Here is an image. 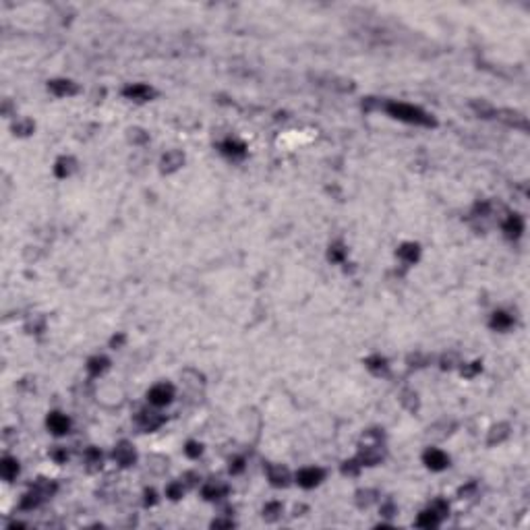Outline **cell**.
<instances>
[{"instance_id":"1","label":"cell","mask_w":530,"mask_h":530,"mask_svg":"<svg viewBox=\"0 0 530 530\" xmlns=\"http://www.w3.org/2000/svg\"><path fill=\"white\" fill-rule=\"evenodd\" d=\"M387 112L392 114L394 118H400V120H406V122H412V124H423V127H431V124H435L433 118L427 116L421 108H414V106H408V104H387Z\"/></svg>"},{"instance_id":"2","label":"cell","mask_w":530,"mask_h":530,"mask_svg":"<svg viewBox=\"0 0 530 530\" xmlns=\"http://www.w3.org/2000/svg\"><path fill=\"white\" fill-rule=\"evenodd\" d=\"M147 398L153 406H166L168 402H172L174 398V387L168 385V383H160V385H153L149 392H147Z\"/></svg>"},{"instance_id":"3","label":"cell","mask_w":530,"mask_h":530,"mask_svg":"<svg viewBox=\"0 0 530 530\" xmlns=\"http://www.w3.org/2000/svg\"><path fill=\"white\" fill-rule=\"evenodd\" d=\"M321 481H323V470H319V468H304L296 474V483L300 487H304V489L317 487Z\"/></svg>"},{"instance_id":"4","label":"cell","mask_w":530,"mask_h":530,"mask_svg":"<svg viewBox=\"0 0 530 530\" xmlns=\"http://www.w3.org/2000/svg\"><path fill=\"white\" fill-rule=\"evenodd\" d=\"M48 429L54 435H64V433H68V429H71V421L60 412H52L48 416Z\"/></svg>"},{"instance_id":"5","label":"cell","mask_w":530,"mask_h":530,"mask_svg":"<svg viewBox=\"0 0 530 530\" xmlns=\"http://www.w3.org/2000/svg\"><path fill=\"white\" fill-rule=\"evenodd\" d=\"M137 423L141 425V429H145V431H156L164 423V416L158 414V412H153V410H143V412H139Z\"/></svg>"},{"instance_id":"6","label":"cell","mask_w":530,"mask_h":530,"mask_svg":"<svg viewBox=\"0 0 530 530\" xmlns=\"http://www.w3.org/2000/svg\"><path fill=\"white\" fill-rule=\"evenodd\" d=\"M425 464L431 470H443L445 466L450 464V458L445 456L443 452H439V450H427L425 452Z\"/></svg>"},{"instance_id":"7","label":"cell","mask_w":530,"mask_h":530,"mask_svg":"<svg viewBox=\"0 0 530 530\" xmlns=\"http://www.w3.org/2000/svg\"><path fill=\"white\" fill-rule=\"evenodd\" d=\"M114 460L120 466H131L135 462V450L131 448L129 443H120V445H116V450H114Z\"/></svg>"},{"instance_id":"8","label":"cell","mask_w":530,"mask_h":530,"mask_svg":"<svg viewBox=\"0 0 530 530\" xmlns=\"http://www.w3.org/2000/svg\"><path fill=\"white\" fill-rule=\"evenodd\" d=\"M381 450H379V445H365V448L360 450V456L358 460L362 464H367V466H373V464H377L379 460H381Z\"/></svg>"},{"instance_id":"9","label":"cell","mask_w":530,"mask_h":530,"mask_svg":"<svg viewBox=\"0 0 530 530\" xmlns=\"http://www.w3.org/2000/svg\"><path fill=\"white\" fill-rule=\"evenodd\" d=\"M183 162H185V156L180 151H168L162 158V170L164 172H174L178 166H183Z\"/></svg>"},{"instance_id":"10","label":"cell","mask_w":530,"mask_h":530,"mask_svg":"<svg viewBox=\"0 0 530 530\" xmlns=\"http://www.w3.org/2000/svg\"><path fill=\"white\" fill-rule=\"evenodd\" d=\"M524 230V222L520 216H510L506 220V224H504V232L510 236V239H518V236L522 234Z\"/></svg>"},{"instance_id":"11","label":"cell","mask_w":530,"mask_h":530,"mask_svg":"<svg viewBox=\"0 0 530 530\" xmlns=\"http://www.w3.org/2000/svg\"><path fill=\"white\" fill-rule=\"evenodd\" d=\"M124 95L131 97V100H149V97L153 95V91L147 87V85H129V87H124Z\"/></svg>"},{"instance_id":"12","label":"cell","mask_w":530,"mask_h":530,"mask_svg":"<svg viewBox=\"0 0 530 530\" xmlns=\"http://www.w3.org/2000/svg\"><path fill=\"white\" fill-rule=\"evenodd\" d=\"M228 493V487L224 483H207L203 487V497L205 499H220Z\"/></svg>"},{"instance_id":"13","label":"cell","mask_w":530,"mask_h":530,"mask_svg":"<svg viewBox=\"0 0 530 530\" xmlns=\"http://www.w3.org/2000/svg\"><path fill=\"white\" fill-rule=\"evenodd\" d=\"M50 89L56 93V95H73L77 91L75 83L73 81H64V79H56V81H50Z\"/></svg>"},{"instance_id":"14","label":"cell","mask_w":530,"mask_h":530,"mask_svg":"<svg viewBox=\"0 0 530 530\" xmlns=\"http://www.w3.org/2000/svg\"><path fill=\"white\" fill-rule=\"evenodd\" d=\"M441 522V518L439 516L433 512V510H427V512H423L421 516H418V520H416V526H421V528H435L437 524Z\"/></svg>"},{"instance_id":"15","label":"cell","mask_w":530,"mask_h":530,"mask_svg":"<svg viewBox=\"0 0 530 530\" xmlns=\"http://www.w3.org/2000/svg\"><path fill=\"white\" fill-rule=\"evenodd\" d=\"M267 474H269V481H271L275 487H284V485L288 483V470L282 468V466H269Z\"/></svg>"},{"instance_id":"16","label":"cell","mask_w":530,"mask_h":530,"mask_svg":"<svg viewBox=\"0 0 530 530\" xmlns=\"http://www.w3.org/2000/svg\"><path fill=\"white\" fill-rule=\"evenodd\" d=\"M41 499H46V497L41 495V493L35 489V487H33V489H31L29 493H27V495L23 497V501H21V508H23V510H33V508H37V506L41 504Z\"/></svg>"},{"instance_id":"17","label":"cell","mask_w":530,"mask_h":530,"mask_svg":"<svg viewBox=\"0 0 530 530\" xmlns=\"http://www.w3.org/2000/svg\"><path fill=\"white\" fill-rule=\"evenodd\" d=\"M398 255H400V259H404L406 263H414L418 259V245H412V243L402 245L398 249Z\"/></svg>"},{"instance_id":"18","label":"cell","mask_w":530,"mask_h":530,"mask_svg":"<svg viewBox=\"0 0 530 530\" xmlns=\"http://www.w3.org/2000/svg\"><path fill=\"white\" fill-rule=\"evenodd\" d=\"M0 468H2V477H4L6 481L15 479V477H17V472H19L17 460H12V458H4V460H2V464H0Z\"/></svg>"},{"instance_id":"19","label":"cell","mask_w":530,"mask_h":530,"mask_svg":"<svg viewBox=\"0 0 530 530\" xmlns=\"http://www.w3.org/2000/svg\"><path fill=\"white\" fill-rule=\"evenodd\" d=\"M222 151L226 153V156H232V158H241L245 156V145L239 143V141H232V139H228V141L222 145Z\"/></svg>"},{"instance_id":"20","label":"cell","mask_w":530,"mask_h":530,"mask_svg":"<svg viewBox=\"0 0 530 530\" xmlns=\"http://www.w3.org/2000/svg\"><path fill=\"white\" fill-rule=\"evenodd\" d=\"M512 323H514V319L508 313H504V311H497L493 315V319H491V325L495 329H508V327H512Z\"/></svg>"},{"instance_id":"21","label":"cell","mask_w":530,"mask_h":530,"mask_svg":"<svg viewBox=\"0 0 530 530\" xmlns=\"http://www.w3.org/2000/svg\"><path fill=\"white\" fill-rule=\"evenodd\" d=\"M108 369V358L106 356H93V358H89V362H87V371L91 373V375H100L102 371H106Z\"/></svg>"},{"instance_id":"22","label":"cell","mask_w":530,"mask_h":530,"mask_svg":"<svg viewBox=\"0 0 530 530\" xmlns=\"http://www.w3.org/2000/svg\"><path fill=\"white\" fill-rule=\"evenodd\" d=\"M71 170H73V160L71 158H60L56 162V168H54V172H56L58 178L68 176V174H71Z\"/></svg>"},{"instance_id":"23","label":"cell","mask_w":530,"mask_h":530,"mask_svg":"<svg viewBox=\"0 0 530 530\" xmlns=\"http://www.w3.org/2000/svg\"><path fill=\"white\" fill-rule=\"evenodd\" d=\"M367 367L373 373H383L387 369V360L383 356H371V358H367Z\"/></svg>"},{"instance_id":"24","label":"cell","mask_w":530,"mask_h":530,"mask_svg":"<svg viewBox=\"0 0 530 530\" xmlns=\"http://www.w3.org/2000/svg\"><path fill=\"white\" fill-rule=\"evenodd\" d=\"M506 116H499V118H504L508 124H514V127H520V129H526V118L518 112H504Z\"/></svg>"},{"instance_id":"25","label":"cell","mask_w":530,"mask_h":530,"mask_svg":"<svg viewBox=\"0 0 530 530\" xmlns=\"http://www.w3.org/2000/svg\"><path fill=\"white\" fill-rule=\"evenodd\" d=\"M183 493H185L183 483H172V485H168V489H166V495H168L170 499H180Z\"/></svg>"},{"instance_id":"26","label":"cell","mask_w":530,"mask_h":530,"mask_svg":"<svg viewBox=\"0 0 530 530\" xmlns=\"http://www.w3.org/2000/svg\"><path fill=\"white\" fill-rule=\"evenodd\" d=\"M282 512V506L280 504H269V506H265V510H263V516L267 520H275L277 518V514Z\"/></svg>"},{"instance_id":"27","label":"cell","mask_w":530,"mask_h":530,"mask_svg":"<svg viewBox=\"0 0 530 530\" xmlns=\"http://www.w3.org/2000/svg\"><path fill=\"white\" fill-rule=\"evenodd\" d=\"M31 131H33L31 120H21L15 124V133H19V135H29Z\"/></svg>"},{"instance_id":"28","label":"cell","mask_w":530,"mask_h":530,"mask_svg":"<svg viewBox=\"0 0 530 530\" xmlns=\"http://www.w3.org/2000/svg\"><path fill=\"white\" fill-rule=\"evenodd\" d=\"M85 458H87V464H93V466H97V464L102 462V454L97 452V450H87Z\"/></svg>"},{"instance_id":"29","label":"cell","mask_w":530,"mask_h":530,"mask_svg":"<svg viewBox=\"0 0 530 530\" xmlns=\"http://www.w3.org/2000/svg\"><path fill=\"white\" fill-rule=\"evenodd\" d=\"M506 427H495L493 429V433H491V437H489V443H495V441H501L504 439L506 435H508V431H504Z\"/></svg>"},{"instance_id":"30","label":"cell","mask_w":530,"mask_h":530,"mask_svg":"<svg viewBox=\"0 0 530 530\" xmlns=\"http://www.w3.org/2000/svg\"><path fill=\"white\" fill-rule=\"evenodd\" d=\"M185 452H187V456H191V458H197V456L201 454V445H199V443H195V441H191V443H187Z\"/></svg>"},{"instance_id":"31","label":"cell","mask_w":530,"mask_h":530,"mask_svg":"<svg viewBox=\"0 0 530 530\" xmlns=\"http://www.w3.org/2000/svg\"><path fill=\"white\" fill-rule=\"evenodd\" d=\"M344 255H346V253H344V249H342V247H331V249H329V259H331V261H342Z\"/></svg>"},{"instance_id":"32","label":"cell","mask_w":530,"mask_h":530,"mask_svg":"<svg viewBox=\"0 0 530 530\" xmlns=\"http://www.w3.org/2000/svg\"><path fill=\"white\" fill-rule=\"evenodd\" d=\"M212 526H214V528H222V526H224V528H230V526H232V520H216Z\"/></svg>"},{"instance_id":"33","label":"cell","mask_w":530,"mask_h":530,"mask_svg":"<svg viewBox=\"0 0 530 530\" xmlns=\"http://www.w3.org/2000/svg\"><path fill=\"white\" fill-rule=\"evenodd\" d=\"M243 470V460H234V464H230V472H241Z\"/></svg>"},{"instance_id":"34","label":"cell","mask_w":530,"mask_h":530,"mask_svg":"<svg viewBox=\"0 0 530 530\" xmlns=\"http://www.w3.org/2000/svg\"><path fill=\"white\" fill-rule=\"evenodd\" d=\"M354 464H356V462H346V466H344V472H346V474H356V470H358V468H356Z\"/></svg>"},{"instance_id":"35","label":"cell","mask_w":530,"mask_h":530,"mask_svg":"<svg viewBox=\"0 0 530 530\" xmlns=\"http://www.w3.org/2000/svg\"><path fill=\"white\" fill-rule=\"evenodd\" d=\"M52 458L56 460V462H62V460H66V454H64V452H54Z\"/></svg>"},{"instance_id":"36","label":"cell","mask_w":530,"mask_h":530,"mask_svg":"<svg viewBox=\"0 0 530 530\" xmlns=\"http://www.w3.org/2000/svg\"><path fill=\"white\" fill-rule=\"evenodd\" d=\"M383 512H385L383 516H392V512H394V506H392V504H387V506L383 508Z\"/></svg>"}]
</instances>
